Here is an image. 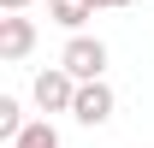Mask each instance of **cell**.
I'll return each instance as SVG.
<instances>
[{"mask_svg": "<svg viewBox=\"0 0 154 148\" xmlns=\"http://www.w3.org/2000/svg\"><path fill=\"white\" fill-rule=\"evenodd\" d=\"M83 6H89V12H95V6H131V0H83Z\"/></svg>", "mask_w": 154, "mask_h": 148, "instance_id": "obj_8", "label": "cell"}, {"mask_svg": "<svg viewBox=\"0 0 154 148\" xmlns=\"http://www.w3.org/2000/svg\"><path fill=\"white\" fill-rule=\"evenodd\" d=\"M30 95H36L42 113H71V101H77V77L65 71V65H48V71H36Z\"/></svg>", "mask_w": 154, "mask_h": 148, "instance_id": "obj_2", "label": "cell"}, {"mask_svg": "<svg viewBox=\"0 0 154 148\" xmlns=\"http://www.w3.org/2000/svg\"><path fill=\"white\" fill-rule=\"evenodd\" d=\"M24 125H30V119H24V107L12 101V95H0V136H6V148L24 136Z\"/></svg>", "mask_w": 154, "mask_h": 148, "instance_id": "obj_6", "label": "cell"}, {"mask_svg": "<svg viewBox=\"0 0 154 148\" xmlns=\"http://www.w3.org/2000/svg\"><path fill=\"white\" fill-rule=\"evenodd\" d=\"M0 6H6V12H24V6H30V0H0Z\"/></svg>", "mask_w": 154, "mask_h": 148, "instance_id": "obj_9", "label": "cell"}, {"mask_svg": "<svg viewBox=\"0 0 154 148\" xmlns=\"http://www.w3.org/2000/svg\"><path fill=\"white\" fill-rule=\"evenodd\" d=\"M113 107H119V95L107 89V77H101V83H77V101H71V119L77 125H107V119H113Z\"/></svg>", "mask_w": 154, "mask_h": 148, "instance_id": "obj_3", "label": "cell"}, {"mask_svg": "<svg viewBox=\"0 0 154 148\" xmlns=\"http://www.w3.org/2000/svg\"><path fill=\"white\" fill-rule=\"evenodd\" d=\"M12 148H59V130L48 125V119H30V125H24V136Z\"/></svg>", "mask_w": 154, "mask_h": 148, "instance_id": "obj_7", "label": "cell"}, {"mask_svg": "<svg viewBox=\"0 0 154 148\" xmlns=\"http://www.w3.org/2000/svg\"><path fill=\"white\" fill-rule=\"evenodd\" d=\"M48 18H54L59 30H71V36H83V24L95 18V12H89L83 0H48Z\"/></svg>", "mask_w": 154, "mask_h": 148, "instance_id": "obj_5", "label": "cell"}, {"mask_svg": "<svg viewBox=\"0 0 154 148\" xmlns=\"http://www.w3.org/2000/svg\"><path fill=\"white\" fill-rule=\"evenodd\" d=\"M59 65H65L77 83H101V77H107V42L101 36H71L65 54H59Z\"/></svg>", "mask_w": 154, "mask_h": 148, "instance_id": "obj_1", "label": "cell"}, {"mask_svg": "<svg viewBox=\"0 0 154 148\" xmlns=\"http://www.w3.org/2000/svg\"><path fill=\"white\" fill-rule=\"evenodd\" d=\"M30 48H36V24L24 18V12H6L0 18V59L18 65V59H30Z\"/></svg>", "mask_w": 154, "mask_h": 148, "instance_id": "obj_4", "label": "cell"}]
</instances>
